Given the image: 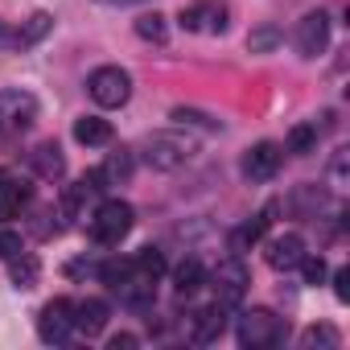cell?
<instances>
[{
  "instance_id": "cell-24",
  "label": "cell",
  "mask_w": 350,
  "mask_h": 350,
  "mask_svg": "<svg viewBox=\"0 0 350 350\" xmlns=\"http://www.w3.org/2000/svg\"><path fill=\"white\" fill-rule=\"evenodd\" d=\"M50 29H54V17H50V13H33V17L25 21V29H17V38H21V50L38 46V42H42Z\"/></svg>"
},
{
  "instance_id": "cell-34",
  "label": "cell",
  "mask_w": 350,
  "mask_h": 350,
  "mask_svg": "<svg viewBox=\"0 0 350 350\" xmlns=\"http://www.w3.org/2000/svg\"><path fill=\"white\" fill-rule=\"evenodd\" d=\"M329 173H334V182H342V178H346V152H338V157H334Z\"/></svg>"
},
{
  "instance_id": "cell-2",
  "label": "cell",
  "mask_w": 350,
  "mask_h": 350,
  "mask_svg": "<svg viewBox=\"0 0 350 350\" xmlns=\"http://www.w3.org/2000/svg\"><path fill=\"white\" fill-rule=\"evenodd\" d=\"M132 223H136V211H132L128 202H120V198H107V202L95 211V219H91V239L103 243V247H116V243L132 231Z\"/></svg>"
},
{
  "instance_id": "cell-17",
  "label": "cell",
  "mask_w": 350,
  "mask_h": 350,
  "mask_svg": "<svg viewBox=\"0 0 350 350\" xmlns=\"http://www.w3.org/2000/svg\"><path fill=\"white\" fill-rule=\"evenodd\" d=\"M29 198H33V194H29L25 182H5V186H0V219H5V223L17 219V215L29 206Z\"/></svg>"
},
{
  "instance_id": "cell-3",
  "label": "cell",
  "mask_w": 350,
  "mask_h": 350,
  "mask_svg": "<svg viewBox=\"0 0 350 350\" xmlns=\"http://www.w3.org/2000/svg\"><path fill=\"white\" fill-rule=\"evenodd\" d=\"M87 95L99 103V107H124L132 99V75L124 66H99L91 70L87 79Z\"/></svg>"
},
{
  "instance_id": "cell-4",
  "label": "cell",
  "mask_w": 350,
  "mask_h": 350,
  "mask_svg": "<svg viewBox=\"0 0 350 350\" xmlns=\"http://www.w3.org/2000/svg\"><path fill=\"white\" fill-rule=\"evenodd\" d=\"M211 284H215V301L227 305V309H235V305L247 297V288H252V272H247V264H243L239 256H227V260L215 268Z\"/></svg>"
},
{
  "instance_id": "cell-11",
  "label": "cell",
  "mask_w": 350,
  "mask_h": 350,
  "mask_svg": "<svg viewBox=\"0 0 350 350\" xmlns=\"http://www.w3.org/2000/svg\"><path fill=\"white\" fill-rule=\"evenodd\" d=\"M301 256H305V239H301L297 231H284V235L268 239V247H264V260H268L276 272L297 268V264H301Z\"/></svg>"
},
{
  "instance_id": "cell-19",
  "label": "cell",
  "mask_w": 350,
  "mask_h": 350,
  "mask_svg": "<svg viewBox=\"0 0 350 350\" xmlns=\"http://www.w3.org/2000/svg\"><path fill=\"white\" fill-rule=\"evenodd\" d=\"M75 140H79V144H87V148L107 144V140H111V124H107V120H99V116H83V120H75Z\"/></svg>"
},
{
  "instance_id": "cell-30",
  "label": "cell",
  "mask_w": 350,
  "mask_h": 350,
  "mask_svg": "<svg viewBox=\"0 0 350 350\" xmlns=\"http://www.w3.org/2000/svg\"><path fill=\"white\" fill-rule=\"evenodd\" d=\"M21 252V235L17 231H0V260H9Z\"/></svg>"
},
{
  "instance_id": "cell-37",
  "label": "cell",
  "mask_w": 350,
  "mask_h": 350,
  "mask_svg": "<svg viewBox=\"0 0 350 350\" xmlns=\"http://www.w3.org/2000/svg\"><path fill=\"white\" fill-rule=\"evenodd\" d=\"M5 182H9V173H5V169H0V186H5Z\"/></svg>"
},
{
  "instance_id": "cell-16",
  "label": "cell",
  "mask_w": 350,
  "mask_h": 350,
  "mask_svg": "<svg viewBox=\"0 0 350 350\" xmlns=\"http://www.w3.org/2000/svg\"><path fill=\"white\" fill-rule=\"evenodd\" d=\"M206 284V268H202V260H182L178 268H173V288H178V297H194L198 288Z\"/></svg>"
},
{
  "instance_id": "cell-1",
  "label": "cell",
  "mask_w": 350,
  "mask_h": 350,
  "mask_svg": "<svg viewBox=\"0 0 350 350\" xmlns=\"http://www.w3.org/2000/svg\"><path fill=\"white\" fill-rule=\"evenodd\" d=\"M235 338H239V346H247V350L276 346V342H284V317H276L272 309H247V313H239Z\"/></svg>"
},
{
  "instance_id": "cell-25",
  "label": "cell",
  "mask_w": 350,
  "mask_h": 350,
  "mask_svg": "<svg viewBox=\"0 0 350 350\" xmlns=\"http://www.w3.org/2000/svg\"><path fill=\"white\" fill-rule=\"evenodd\" d=\"M280 42H284V33H280L276 25H260V29L247 33V50H252V54H272Z\"/></svg>"
},
{
  "instance_id": "cell-5",
  "label": "cell",
  "mask_w": 350,
  "mask_h": 350,
  "mask_svg": "<svg viewBox=\"0 0 350 350\" xmlns=\"http://www.w3.org/2000/svg\"><path fill=\"white\" fill-rule=\"evenodd\" d=\"M190 140H182V136H173V132H157V136H148L144 140V161L152 165V169H161V173H169V169H182L186 161H190Z\"/></svg>"
},
{
  "instance_id": "cell-27",
  "label": "cell",
  "mask_w": 350,
  "mask_h": 350,
  "mask_svg": "<svg viewBox=\"0 0 350 350\" xmlns=\"http://www.w3.org/2000/svg\"><path fill=\"white\" fill-rule=\"evenodd\" d=\"M132 264H136V272H140V276H152V280H161V276H165V268H169V264H165V256H161L157 247H144Z\"/></svg>"
},
{
  "instance_id": "cell-12",
  "label": "cell",
  "mask_w": 350,
  "mask_h": 350,
  "mask_svg": "<svg viewBox=\"0 0 350 350\" xmlns=\"http://www.w3.org/2000/svg\"><path fill=\"white\" fill-rule=\"evenodd\" d=\"M223 329H227V305H206V309H198L194 317H190V338L198 342V346H206V342H219L223 338Z\"/></svg>"
},
{
  "instance_id": "cell-29",
  "label": "cell",
  "mask_w": 350,
  "mask_h": 350,
  "mask_svg": "<svg viewBox=\"0 0 350 350\" xmlns=\"http://www.w3.org/2000/svg\"><path fill=\"white\" fill-rule=\"evenodd\" d=\"M297 268H301L305 284H321V280H325V272H329L321 256H301V264H297Z\"/></svg>"
},
{
  "instance_id": "cell-20",
  "label": "cell",
  "mask_w": 350,
  "mask_h": 350,
  "mask_svg": "<svg viewBox=\"0 0 350 350\" xmlns=\"http://www.w3.org/2000/svg\"><path fill=\"white\" fill-rule=\"evenodd\" d=\"M132 169H136V161H132V152L128 148H116V152H107V161H103V178H107V186H120V182H128L132 178Z\"/></svg>"
},
{
  "instance_id": "cell-18",
  "label": "cell",
  "mask_w": 350,
  "mask_h": 350,
  "mask_svg": "<svg viewBox=\"0 0 350 350\" xmlns=\"http://www.w3.org/2000/svg\"><path fill=\"white\" fill-rule=\"evenodd\" d=\"M38 276H42V264H38V256H29V252H17V256H9V280H13L17 288H33V284H38Z\"/></svg>"
},
{
  "instance_id": "cell-8",
  "label": "cell",
  "mask_w": 350,
  "mask_h": 350,
  "mask_svg": "<svg viewBox=\"0 0 350 350\" xmlns=\"http://www.w3.org/2000/svg\"><path fill=\"white\" fill-rule=\"evenodd\" d=\"M70 329H75V301H66V297H54L42 313H38V334H42V342H66L70 338Z\"/></svg>"
},
{
  "instance_id": "cell-13",
  "label": "cell",
  "mask_w": 350,
  "mask_h": 350,
  "mask_svg": "<svg viewBox=\"0 0 350 350\" xmlns=\"http://www.w3.org/2000/svg\"><path fill=\"white\" fill-rule=\"evenodd\" d=\"M29 165H33V173H38V178H46V182H58L62 173H66V157H62V148H58L54 140L38 144V148L29 152Z\"/></svg>"
},
{
  "instance_id": "cell-14",
  "label": "cell",
  "mask_w": 350,
  "mask_h": 350,
  "mask_svg": "<svg viewBox=\"0 0 350 350\" xmlns=\"http://www.w3.org/2000/svg\"><path fill=\"white\" fill-rule=\"evenodd\" d=\"M272 215H276V206L268 202V206H264V211H260V215H256L252 223H243V227H239V231L231 235V252L239 256V252H247V247H256V243H260V239L268 235V227H272Z\"/></svg>"
},
{
  "instance_id": "cell-6",
  "label": "cell",
  "mask_w": 350,
  "mask_h": 350,
  "mask_svg": "<svg viewBox=\"0 0 350 350\" xmlns=\"http://www.w3.org/2000/svg\"><path fill=\"white\" fill-rule=\"evenodd\" d=\"M38 120V99L29 91H0V128L5 132H25Z\"/></svg>"
},
{
  "instance_id": "cell-7",
  "label": "cell",
  "mask_w": 350,
  "mask_h": 350,
  "mask_svg": "<svg viewBox=\"0 0 350 350\" xmlns=\"http://www.w3.org/2000/svg\"><path fill=\"white\" fill-rule=\"evenodd\" d=\"M293 42H297V54H301V58H321L325 46H329V13H325V9L305 13Z\"/></svg>"
},
{
  "instance_id": "cell-35",
  "label": "cell",
  "mask_w": 350,
  "mask_h": 350,
  "mask_svg": "<svg viewBox=\"0 0 350 350\" xmlns=\"http://www.w3.org/2000/svg\"><path fill=\"white\" fill-rule=\"evenodd\" d=\"M66 272H70V276H87V272H91V264H87V260H75Z\"/></svg>"
},
{
  "instance_id": "cell-21",
  "label": "cell",
  "mask_w": 350,
  "mask_h": 350,
  "mask_svg": "<svg viewBox=\"0 0 350 350\" xmlns=\"http://www.w3.org/2000/svg\"><path fill=\"white\" fill-rule=\"evenodd\" d=\"M173 120L182 128H202V132H223V120H215L211 111L202 107H173Z\"/></svg>"
},
{
  "instance_id": "cell-32",
  "label": "cell",
  "mask_w": 350,
  "mask_h": 350,
  "mask_svg": "<svg viewBox=\"0 0 350 350\" xmlns=\"http://www.w3.org/2000/svg\"><path fill=\"white\" fill-rule=\"evenodd\" d=\"M0 50H21V38H17V29H9L5 21H0Z\"/></svg>"
},
{
  "instance_id": "cell-31",
  "label": "cell",
  "mask_w": 350,
  "mask_h": 350,
  "mask_svg": "<svg viewBox=\"0 0 350 350\" xmlns=\"http://www.w3.org/2000/svg\"><path fill=\"white\" fill-rule=\"evenodd\" d=\"M334 293H338V301H350V272L346 268L334 272Z\"/></svg>"
},
{
  "instance_id": "cell-28",
  "label": "cell",
  "mask_w": 350,
  "mask_h": 350,
  "mask_svg": "<svg viewBox=\"0 0 350 350\" xmlns=\"http://www.w3.org/2000/svg\"><path fill=\"white\" fill-rule=\"evenodd\" d=\"M342 338H338V329L334 325H309L305 334H301V346H338Z\"/></svg>"
},
{
  "instance_id": "cell-22",
  "label": "cell",
  "mask_w": 350,
  "mask_h": 350,
  "mask_svg": "<svg viewBox=\"0 0 350 350\" xmlns=\"http://www.w3.org/2000/svg\"><path fill=\"white\" fill-rule=\"evenodd\" d=\"M136 38H140V42H152V46H165V38H169L165 17H161V13H140V17H136Z\"/></svg>"
},
{
  "instance_id": "cell-10",
  "label": "cell",
  "mask_w": 350,
  "mask_h": 350,
  "mask_svg": "<svg viewBox=\"0 0 350 350\" xmlns=\"http://www.w3.org/2000/svg\"><path fill=\"white\" fill-rule=\"evenodd\" d=\"M276 169H280V148L272 140H260L243 152V178L247 182H268V178H276Z\"/></svg>"
},
{
  "instance_id": "cell-36",
  "label": "cell",
  "mask_w": 350,
  "mask_h": 350,
  "mask_svg": "<svg viewBox=\"0 0 350 350\" xmlns=\"http://www.w3.org/2000/svg\"><path fill=\"white\" fill-rule=\"evenodd\" d=\"M99 5H140V0H99Z\"/></svg>"
},
{
  "instance_id": "cell-23",
  "label": "cell",
  "mask_w": 350,
  "mask_h": 350,
  "mask_svg": "<svg viewBox=\"0 0 350 350\" xmlns=\"http://www.w3.org/2000/svg\"><path fill=\"white\" fill-rule=\"evenodd\" d=\"M288 152H297V157L317 152V124H293L288 128Z\"/></svg>"
},
{
  "instance_id": "cell-15",
  "label": "cell",
  "mask_w": 350,
  "mask_h": 350,
  "mask_svg": "<svg viewBox=\"0 0 350 350\" xmlns=\"http://www.w3.org/2000/svg\"><path fill=\"white\" fill-rule=\"evenodd\" d=\"M103 325H107V305L99 297H87V301L75 305V329H83L87 338H95V334H103Z\"/></svg>"
},
{
  "instance_id": "cell-26",
  "label": "cell",
  "mask_w": 350,
  "mask_h": 350,
  "mask_svg": "<svg viewBox=\"0 0 350 350\" xmlns=\"http://www.w3.org/2000/svg\"><path fill=\"white\" fill-rule=\"evenodd\" d=\"M132 272H136V264H132V260H120V256H111V260H103V264H99V280H103V284H111V288H116V284H124Z\"/></svg>"
},
{
  "instance_id": "cell-33",
  "label": "cell",
  "mask_w": 350,
  "mask_h": 350,
  "mask_svg": "<svg viewBox=\"0 0 350 350\" xmlns=\"http://www.w3.org/2000/svg\"><path fill=\"white\" fill-rule=\"evenodd\" d=\"M107 346H111V350H132V346H136V334H111Z\"/></svg>"
},
{
  "instance_id": "cell-9",
  "label": "cell",
  "mask_w": 350,
  "mask_h": 350,
  "mask_svg": "<svg viewBox=\"0 0 350 350\" xmlns=\"http://www.w3.org/2000/svg\"><path fill=\"white\" fill-rule=\"evenodd\" d=\"M182 25L190 33H227V5L223 0H194L182 9Z\"/></svg>"
}]
</instances>
